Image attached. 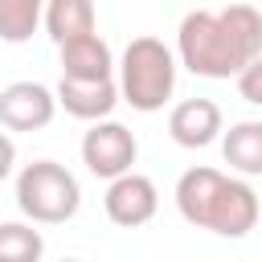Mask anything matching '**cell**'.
<instances>
[{"label":"cell","mask_w":262,"mask_h":262,"mask_svg":"<svg viewBox=\"0 0 262 262\" xmlns=\"http://www.w3.org/2000/svg\"><path fill=\"white\" fill-rule=\"evenodd\" d=\"M254 53H262V12L254 4L196 8L176 29V57L196 78H237Z\"/></svg>","instance_id":"obj_1"},{"label":"cell","mask_w":262,"mask_h":262,"mask_svg":"<svg viewBox=\"0 0 262 262\" xmlns=\"http://www.w3.org/2000/svg\"><path fill=\"white\" fill-rule=\"evenodd\" d=\"M176 209L188 225L209 229L217 237H246L258 217V192L242 180V176H225L217 168H188L176 180Z\"/></svg>","instance_id":"obj_2"},{"label":"cell","mask_w":262,"mask_h":262,"mask_svg":"<svg viewBox=\"0 0 262 262\" xmlns=\"http://www.w3.org/2000/svg\"><path fill=\"white\" fill-rule=\"evenodd\" d=\"M176 61L180 57L160 37H131V45L123 49V61H119L123 102H131V111H139V115L164 111V102L176 90Z\"/></svg>","instance_id":"obj_3"},{"label":"cell","mask_w":262,"mask_h":262,"mask_svg":"<svg viewBox=\"0 0 262 262\" xmlns=\"http://www.w3.org/2000/svg\"><path fill=\"white\" fill-rule=\"evenodd\" d=\"M82 205L78 176L57 160H33L16 176V209L33 225H66Z\"/></svg>","instance_id":"obj_4"},{"label":"cell","mask_w":262,"mask_h":262,"mask_svg":"<svg viewBox=\"0 0 262 262\" xmlns=\"http://www.w3.org/2000/svg\"><path fill=\"white\" fill-rule=\"evenodd\" d=\"M135 156H139V143H135L131 127L115 123L111 115H106V119H94L90 131L82 135V164H86L98 180H115V176L131 172Z\"/></svg>","instance_id":"obj_5"},{"label":"cell","mask_w":262,"mask_h":262,"mask_svg":"<svg viewBox=\"0 0 262 262\" xmlns=\"http://www.w3.org/2000/svg\"><path fill=\"white\" fill-rule=\"evenodd\" d=\"M57 115V90L41 82H8L0 90V127L8 131H41Z\"/></svg>","instance_id":"obj_6"},{"label":"cell","mask_w":262,"mask_h":262,"mask_svg":"<svg viewBox=\"0 0 262 262\" xmlns=\"http://www.w3.org/2000/svg\"><path fill=\"white\" fill-rule=\"evenodd\" d=\"M102 209H106V217H111L115 225H123V229H139V225H147V221L156 217V209H160V192H156V184H151L147 176H139V172H123V176H115V180L106 184Z\"/></svg>","instance_id":"obj_7"},{"label":"cell","mask_w":262,"mask_h":262,"mask_svg":"<svg viewBox=\"0 0 262 262\" xmlns=\"http://www.w3.org/2000/svg\"><path fill=\"white\" fill-rule=\"evenodd\" d=\"M119 82L115 78H66L57 82V106H66V115L74 119H106L115 106H119Z\"/></svg>","instance_id":"obj_8"},{"label":"cell","mask_w":262,"mask_h":262,"mask_svg":"<svg viewBox=\"0 0 262 262\" xmlns=\"http://www.w3.org/2000/svg\"><path fill=\"white\" fill-rule=\"evenodd\" d=\"M221 131H225V123H221V106L213 98H184L168 115V135L180 147H192V151L221 139Z\"/></svg>","instance_id":"obj_9"},{"label":"cell","mask_w":262,"mask_h":262,"mask_svg":"<svg viewBox=\"0 0 262 262\" xmlns=\"http://www.w3.org/2000/svg\"><path fill=\"white\" fill-rule=\"evenodd\" d=\"M61 49V74L66 78H111L115 74V57L111 45L98 33H82L57 45Z\"/></svg>","instance_id":"obj_10"},{"label":"cell","mask_w":262,"mask_h":262,"mask_svg":"<svg viewBox=\"0 0 262 262\" xmlns=\"http://www.w3.org/2000/svg\"><path fill=\"white\" fill-rule=\"evenodd\" d=\"M221 156L242 176H262V123L242 119L229 131H221Z\"/></svg>","instance_id":"obj_11"},{"label":"cell","mask_w":262,"mask_h":262,"mask_svg":"<svg viewBox=\"0 0 262 262\" xmlns=\"http://www.w3.org/2000/svg\"><path fill=\"white\" fill-rule=\"evenodd\" d=\"M45 33L53 37V45L82 33H98L94 0H45Z\"/></svg>","instance_id":"obj_12"},{"label":"cell","mask_w":262,"mask_h":262,"mask_svg":"<svg viewBox=\"0 0 262 262\" xmlns=\"http://www.w3.org/2000/svg\"><path fill=\"white\" fill-rule=\"evenodd\" d=\"M45 25V0H0V41L25 45Z\"/></svg>","instance_id":"obj_13"},{"label":"cell","mask_w":262,"mask_h":262,"mask_svg":"<svg viewBox=\"0 0 262 262\" xmlns=\"http://www.w3.org/2000/svg\"><path fill=\"white\" fill-rule=\"evenodd\" d=\"M45 254V237L33 225L0 221V262H37Z\"/></svg>","instance_id":"obj_14"},{"label":"cell","mask_w":262,"mask_h":262,"mask_svg":"<svg viewBox=\"0 0 262 262\" xmlns=\"http://www.w3.org/2000/svg\"><path fill=\"white\" fill-rule=\"evenodd\" d=\"M233 82H237V94H242L250 106H262V53H254L250 66H246Z\"/></svg>","instance_id":"obj_15"},{"label":"cell","mask_w":262,"mask_h":262,"mask_svg":"<svg viewBox=\"0 0 262 262\" xmlns=\"http://www.w3.org/2000/svg\"><path fill=\"white\" fill-rule=\"evenodd\" d=\"M12 168H16V143H12L8 127H0V184L12 176Z\"/></svg>","instance_id":"obj_16"}]
</instances>
